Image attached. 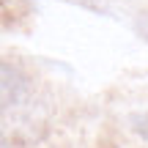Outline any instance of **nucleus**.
Returning a JSON list of instances; mask_svg holds the SVG:
<instances>
[{"mask_svg": "<svg viewBox=\"0 0 148 148\" xmlns=\"http://www.w3.org/2000/svg\"><path fill=\"white\" fill-rule=\"evenodd\" d=\"M33 107V88L30 79L25 77L16 66L0 58V110L5 115H19V112Z\"/></svg>", "mask_w": 148, "mask_h": 148, "instance_id": "1", "label": "nucleus"}, {"mask_svg": "<svg viewBox=\"0 0 148 148\" xmlns=\"http://www.w3.org/2000/svg\"><path fill=\"white\" fill-rule=\"evenodd\" d=\"M63 3L82 5V8H88V11H96V14H110V5H107V0H63Z\"/></svg>", "mask_w": 148, "mask_h": 148, "instance_id": "2", "label": "nucleus"}, {"mask_svg": "<svg viewBox=\"0 0 148 148\" xmlns=\"http://www.w3.org/2000/svg\"><path fill=\"white\" fill-rule=\"evenodd\" d=\"M132 129L148 143V115H132Z\"/></svg>", "mask_w": 148, "mask_h": 148, "instance_id": "3", "label": "nucleus"}, {"mask_svg": "<svg viewBox=\"0 0 148 148\" xmlns=\"http://www.w3.org/2000/svg\"><path fill=\"white\" fill-rule=\"evenodd\" d=\"M137 33H140V36H143L145 41H148V14H143V16L137 19Z\"/></svg>", "mask_w": 148, "mask_h": 148, "instance_id": "4", "label": "nucleus"}, {"mask_svg": "<svg viewBox=\"0 0 148 148\" xmlns=\"http://www.w3.org/2000/svg\"><path fill=\"white\" fill-rule=\"evenodd\" d=\"M0 148H8V140H5V132H3V126H0Z\"/></svg>", "mask_w": 148, "mask_h": 148, "instance_id": "5", "label": "nucleus"}, {"mask_svg": "<svg viewBox=\"0 0 148 148\" xmlns=\"http://www.w3.org/2000/svg\"><path fill=\"white\" fill-rule=\"evenodd\" d=\"M3 3H5V0H0V5H3Z\"/></svg>", "mask_w": 148, "mask_h": 148, "instance_id": "6", "label": "nucleus"}]
</instances>
